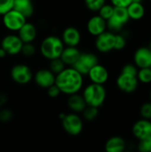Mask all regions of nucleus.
I'll list each match as a JSON object with an SVG mask.
<instances>
[{
  "instance_id": "17",
  "label": "nucleus",
  "mask_w": 151,
  "mask_h": 152,
  "mask_svg": "<svg viewBox=\"0 0 151 152\" xmlns=\"http://www.w3.org/2000/svg\"><path fill=\"white\" fill-rule=\"evenodd\" d=\"M88 32L94 37H97L106 31L107 21L102 19L100 15H94L89 19L86 25Z\"/></svg>"
},
{
  "instance_id": "33",
  "label": "nucleus",
  "mask_w": 151,
  "mask_h": 152,
  "mask_svg": "<svg viewBox=\"0 0 151 152\" xmlns=\"http://www.w3.org/2000/svg\"><path fill=\"white\" fill-rule=\"evenodd\" d=\"M20 53L25 56V57H31L35 54L36 53V48L32 43H25L22 45Z\"/></svg>"
},
{
  "instance_id": "40",
  "label": "nucleus",
  "mask_w": 151,
  "mask_h": 152,
  "mask_svg": "<svg viewBox=\"0 0 151 152\" xmlns=\"http://www.w3.org/2000/svg\"><path fill=\"white\" fill-rule=\"evenodd\" d=\"M133 2H135V3H142L143 0H133Z\"/></svg>"
},
{
  "instance_id": "16",
  "label": "nucleus",
  "mask_w": 151,
  "mask_h": 152,
  "mask_svg": "<svg viewBox=\"0 0 151 152\" xmlns=\"http://www.w3.org/2000/svg\"><path fill=\"white\" fill-rule=\"evenodd\" d=\"M61 40L66 46H77L81 41V33L76 27H68L62 32Z\"/></svg>"
},
{
  "instance_id": "3",
  "label": "nucleus",
  "mask_w": 151,
  "mask_h": 152,
  "mask_svg": "<svg viewBox=\"0 0 151 152\" xmlns=\"http://www.w3.org/2000/svg\"><path fill=\"white\" fill-rule=\"evenodd\" d=\"M82 95L87 106H92L99 109L105 102L107 92L103 85L92 83L85 88Z\"/></svg>"
},
{
  "instance_id": "11",
  "label": "nucleus",
  "mask_w": 151,
  "mask_h": 152,
  "mask_svg": "<svg viewBox=\"0 0 151 152\" xmlns=\"http://www.w3.org/2000/svg\"><path fill=\"white\" fill-rule=\"evenodd\" d=\"M117 88L126 94H132L135 92L139 86V81L136 76L129 75L125 73H120L117 78Z\"/></svg>"
},
{
  "instance_id": "1",
  "label": "nucleus",
  "mask_w": 151,
  "mask_h": 152,
  "mask_svg": "<svg viewBox=\"0 0 151 152\" xmlns=\"http://www.w3.org/2000/svg\"><path fill=\"white\" fill-rule=\"evenodd\" d=\"M83 75L73 67L65 68L55 77V85L61 93L71 95L80 91L83 86Z\"/></svg>"
},
{
  "instance_id": "44",
  "label": "nucleus",
  "mask_w": 151,
  "mask_h": 152,
  "mask_svg": "<svg viewBox=\"0 0 151 152\" xmlns=\"http://www.w3.org/2000/svg\"><path fill=\"white\" fill-rule=\"evenodd\" d=\"M0 20H1V16H0Z\"/></svg>"
},
{
  "instance_id": "34",
  "label": "nucleus",
  "mask_w": 151,
  "mask_h": 152,
  "mask_svg": "<svg viewBox=\"0 0 151 152\" xmlns=\"http://www.w3.org/2000/svg\"><path fill=\"white\" fill-rule=\"evenodd\" d=\"M138 69H139L136 67V65L134 63H127L122 68L121 72L125 73V74H129V75H133V76L137 77Z\"/></svg>"
},
{
  "instance_id": "45",
  "label": "nucleus",
  "mask_w": 151,
  "mask_h": 152,
  "mask_svg": "<svg viewBox=\"0 0 151 152\" xmlns=\"http://www.w3.org/2000/svg\"><path fill=\"white\" fill-rule=\"evenodd\" d=\"M150 68H151V67H150Z\"/></svg>"
},
{
  "instance_id": "22",
  "label": "nucleus",
  "mask_w": 151,
  "mask_h": 152,
  "mask_svg": "<svg viewBox=\"0 0 151 152\" xmlns=\"http://www.w3.org/2000/svg\"><path fill=\"white\" fill-rule=\"evenodd\" d=\"M68 106L75 113H78V112H83V110L86 108L87 105L83 95L77 93L69 95L68 99Z\"/></svg>"
},
{
  "instance_id": "28",
  "label": "nucleus",
  "mask_w": 151,
  "mask_h": 152,
  "mask_svg": "<svg viewBox=\"0 0 151 152\" xmlns=\"http://www.w3.org/2000/svg\"><path fill=\"white\" fill-rule=\"evenodd\" d=\"M85 4L90 11L98 12L106 4V0H85Z\"/></svg>"
},
{
  "instance_id": "15",
  "label": "nucleus",
  "mask_w": 151,
  "mask_h": 152,
  "mask_svg": "<svg viewBox=\"0 0 151 152\" xmlns=\"http://www.w3.org/2000/svg\"><path fill=\"white\" fill-rule=\"evenodd\" d=\"M88 77L92 83L98 85H104L109 79V71L103 65L98 63L93 66L88 72Z\"/></svg>"
},
{
  "instance_id": "32",
  "label": "nucleus",
  "mask_w": 151,
  "mask_h": 152,
  "mask_svg": "<svg viewBox=\"0 0 151 152\" xmlns=\"http://www.w3.org/2000/svg\"><path fill=\"white\" fill-rule=\"evenodd\" d=\"M14 0H0V16L13 9Z\"/></svg>"
},
{
  "instance_id": "25",
  "label": "nucleus",
  "mask_w": 151,
  "mask_h": 152,
  "mask_svg": "<svg viewBox=\"0 0 151 152\" xmlns=\"http://www.w3.org/2000/svg\"><path fill=\"white\" fill-rule=\"evenodd\" d=\"M137 79L139 83L150 84L151 83V68L139 69L137 73Z\"/></svg>"
},
{
  "instance_id": "6",
  "label": "nucleus",
  "mask_w": 151,
  "mask_h": 152,
  "mask_svg": "<svg viewBox=\"0 0 151 152\" xmlns=\"http://www.w3.org/2000/svg\"><path fill=\"white\" fill-rule=\"evenodd\" d=\"M99 63V59L93 53H81L76 63L72 66L81 75H87L90 69Z\"/></svg>"
},
{
  "instance_id": "23",
  "label": "nucleus",
  "mask_w": 151,
  "mask_h": 152,
  "mask_svg": "<svg viewBox=\"0 0 151 152\" xmlns=\"http://www.w3.org/2000/svg\"><path fill=\"white\" fill-rule=\"evenodd\" d=\"M126 9H127V12H128L130 20H134L142 19L146 12L145 7L142 4V3L133 2L126 7Z\"/></svg>"
},
{
  "instance_id": "31",
  "label": "nucleus",
  "mask_w": 151,
  "mask_h": 152,
  "mask_svg": "<svg viewBox=\"0 0 151 152\" xmlns=\"http://www.w3.org/2000/svg\"><path fill=\"white\" fill-rule=\"evenodd\" d=\"M126 46V38L124 35L116 34L115 36V46L114 50L121 51Z\"/></svg>"
},
{
  "instance_id": "43",
  "label": "nucleus",
  "mask_w": 151,
  "mask_h": 152,
  "mask_svg": "<svg viewBox=\"0 0 151 152\" xmlns=\"http://www.w3.org/2000/svg\"><path fill=\"white\" fill-rule=\"evenodd\" d=\"M124 152H132V151H126V150H125Z\"/></svg>"
},
{
  "instance_id": "12",
  "label": "nucleus",
  "mask_w": 151,
  "mask_h": 152,
  "mask_svg": "<svg viewBox=\"0 0 151 152\" xmlns=\"http://www.w3.org/2000/svg\"><path fill=\"white\" fill-rule=\"evenodd\" d=\"M55 75L49 69H41L33 75V78L36 84L41 87L47 89L55 84Z\"/></svg>"
},
{
  "instance_id": "8",
  "label": "nucleus",
  "mask_w": 151,
  "mask_h": 152,
  "mask_svg": "<svg viewBox=\"0 0 151 152\" xmlns=\"http://www.w3.org/2000/svg\"><path fill=\"white\" fill-rule=\"evenodd\" d=\"M11 77L15 83L19 85H26L32 80L33 73L28 65L19 63L12 68Z\"/></svg>"
},
{
  "instance_id": "13",
  "label": "nucleus",
  "mask_w": 151,
  "mask_h": 152,
  "mask_svg": "<svg viewBox=\"0 0 151 152\" xmlns=\"http://www.w3.org/2000/svg\"><path fill=\"white\" fill-rule=\"evenodd\" d=\"M132 133L138 141L151 137V120L143 118L137 120L133 125Z\"/></svg>"
},
{
  "instance_id": "7",
  "label": "nucleus",
  "mask_w": 151,
  "mask_h": 152,
  "mask_svg": "<svg viewBox=\"0 0 151 152\" xmlns=\"http://www.w3.org/2000/svg\"><path fill=\"white\" fill-rule=\"evenodd\" d=\"M62 127L70 135H78L83 130V121L76 113L66 114L61 119Z\"/></svg>"
},
{
  "instance_id": "38",
  "label": "nucleus",
  "mask_w": 151,
  "mask_h": 152,
  "mask_svg": "<svg viewBox=\"0 0 151 152\" xmlns=\"http://www.w3.org/2000/svg\"><path fill=\"white\" fill-rule=\"evenodd\" d=\"M7 102V96L4 94H0V107Z\"/></svg>"
},
{
  "instance_id": "19",
  "label": "nucleus",
  "mask_w": 151,
  "mask_h": 152,
  "mask_svg": "<svg viewBox=\"0 0 151 152\" xmlns=\"http://www.w3.org/2000/svg\"><path fill=\"white\" fill-rule=\"evenodd\" d=\"M81 52L77 46H65L60 58L66 66L72 67L79 58Z\"/></svg>"
},
{
  "instance_id": "39",
  "label": "nucleus",
  "mask_w": 151,
  "mask_h": 152,
  "mask_svg": "<svg viewBox=\"0 0 151 152\" xmlns=\"http://www.w3.org/2000/svg\"><path fill=\"white\" fill-rule=\"evenodd\" d=\"M7 55V53H6V52L0 46V59H3V58H4L5 56Z\"/></svg>"
},
{
  "instance_id": "42",
  "label": "nucleus",
  "mask_w": 151,
  "mask_h": 152,
  "mask_svg": "<svg viewBox=\"0 0 151 152\" xmlns=\"http://www.w3.org/2000/svg\"><path fill=\"white\" fill-rule=\"evenodd\" d=\"M150 49L151 50V40H150Z\"/></svg>"
},
{
  "instance_id": "5",
  "label": "nucleus",
  "mask_w": 151,
  "mask_h": 152,
  "mask_svg": "<svg viewBox=\"0 0 151 152\" xmlns=\"http://www.w3.org/2000/svg\"><path fill=\"white\" fill-rule=\"evenodd\" d=\"M4 26L11 31H19V29L27 22V18L14 9L10 10L2 15Z\"/></svg>"
},
{
  "instance_id": "37",
  "label": "nucleus",
  "mask_w": 151,
  "mask_h": 152,
  "mask_svg": "<svg viewBox=\"0 0 151 152\" xmlns=\"http://www.w3.org/2000/svg\"><path fill=\"white\" fill-rule=\"evenodd\" d=\"M111 4L115 7H127L133 0H110Z\"/></svg>"
},
{
  "instance_id": "21",
  "label": "nucleus",
  "mask_w": 151,
  "mask_h": 152,
  "mask_svg": "<svg viewBox=\"0 0 151 152\" xmlns=\"http://www.w3.org/2000/svg\"><path fill=\"white\" fill-rule=\"evenodd\" d=\"M13 9L27 19L31 17L34 13V4L31 0H14Z\"/></svg>"
},
{
  "instance_id": "10",
  "label": "nucleus",
  "mask_w": 151,
  "mask_h": 152,
  "mask_svg": "<svg viewBox=\"0 0 151 152\" xmlns=\"http://www.w3.org/2000/svg\"><path fill=\"white\" fill-rule=\"evenodd\" d=\"M23 45V42L20 40L18 35L10 34L3 37L0 46L9 55H16L20 53Z\"/></svg>"
},
{
  "instance_id": "14",
  "label": "nucleus",
  "mask_w": 151,
  "mask_h": 152,
  "mask_svg": "<svg viewBox=\"0 0 151 152\" xmlns=\"http://www.w3.org/2000/svg\"><path fill=\"white\" fill-rule=\"evenodd\" d=\"M133 63L138 69L150 68L151 67V50L150 47H139L133 54Z\"/></svg>"
},
{
  "instance_id": "20",
  "label": "nucleus",
  "mask_w": 151,
  "mask_h": 152,
  "mask_svg": "<svg viewBox=\"0 0 151 152\" xmlns=\"http://www.w3.org/2000/svg\"><path fill=\"white\" fill-rule=\"evenodd\" d=\"M105 152H124L126 150L125 140L118 135L109 138L105 143Z\"/></svg>"
},
{
  "instance_id": "9",
  "label": "nucleus",
  "mask_w": 151,
  "mask_h": 152,
  "mask_svg": "<svg viewBox=\"0 0 151 152\" xmlns=\"http://www.w3.org/2000/svg\"><path fill=\"white\" fill-rule=\"evenodd\" d=\"M115 36L116 34L111 31H104L101 35L96 37L95 47L102 53H107L114 50L115 46Z\"/></svg>"
},
{
  "instance_id": "2",
  "label": "nucleus",
  "mask_w": 151,
  "mask_h": 152,
  "mask_svg": "<svg viewBox=\"0 0 151 152\" xmlns=\"http://www.w3.org/2000/svg\"><path fill=\"white\" fill-rule=\"evenodd\" d=\"M65 45L61 37L51 35L43 39L40 44V53L47 60L60 58Z\"/></svg>"
},
{
  "instance_id": "36",
  "label": "nucleus",
  "mask_w": 151,
  "mask_h": 152,
  "mask_svg": "<svg viewBox=\"0 0 151 152\" xmlns=\"http://www.w3.org/2000/svg\"><path fill=\"white\" fill-rule=\"evenodd\" d=\"M60 94H61V91L55 84L47 88V94L51 98H56L57 96L60 95Z\"/></svg>"
},
{
  "instance_id": "27",
  "label": "nucleus",
  "mask_w": 151,
  "mask_h": 152,
  "mask_svg": "<svg viewBox=\"0 0 151 152\" xmlns=\"http://www.w3.org/2000/svg\"><path fill=\"white\" fill-rule=\"evenodd\" d=\"M83 116L84 118L88 121H93L97 118L99 115V109L92 106H86V108L83 110Z\"/></svg>"
},
{
  "instance_id": "29",
  "label": "nucleus",
  "mask_w": 151,
  "mask_h": 152,
  "mask_svg": "<svg viewBox=\"0 0 151 152\" xmlns=\"http://www.w3.org/2000/svg\"><path fill=\"white\" fill-rule=\"evenodd\" d=\"M140 115L142 118L151 120V102H144L140 108Z\"/></svg>"
},
{
  "instance_id": "30",
  "label": "nucleus",
  "mask_w": 151,
  "mask_h": 152,
  "mask_svg": "<svg viewBox=\"0 0 151 152\" xmlns=\"http://www.w3.org/2000/svg\"><path fill=\"white\" fill-rule=\"evenodd\" d=\"M138 152H151V137L140 140L137 144Z\"/></svg>"
},
{
  "instance_id": "35",
  "label": "nucleus",
  "mask_w": 151,
  "mask_h": 152,
  "mask_svg": "<svg viewBox=\"0 0 151 152\" xmlns=\"http://www.w3.org/2000/svg\"><path fill=\"white\" fill-rule=\"evenodd\" d=\"M12 118V112L8 109H4L0 111V121L8 122Z\"/></svg>"
},
{
  "instance_id": "26",
  "label": "nucleus",
  "mask_w": 151,
  "mask_h": 152,
  "mask_svg": "<svg viewBox=\"0 0 151 152\" xmlns=\"http://www.w3.org/2000/svg\"><path fill=\"white\" fill-rule=\"evenodd\" d=\"M114 9H115V6H113L111 4H105L99 11V14L102 19H104L106 21L113 15V12H114Z\"/></svg>"
},
{
  "instance_id": "41",
  "label": "nucleus",
  "mask_w": 151,
  "mask_h": 152,
  "mask_svg": "<svg viewBox=\"0 0 151 152\" xmlns=\"http://www.w3.org/2000/svg\"><path fill=\"white\" fill-rule=\"evenodd\" d=\"M150 102H151V89H150Z\"/></svg>"
},
{
  "instance_id": "24",
  "label": "nucleus",
  "mask_w": 151,
  "mask_h": 152,
  "mask_svg": "<svg viewBox=\"0 0 151 152\" xmlns=\"http://www.w3.org/2000/svg\"><path fill=\"white\" fill-rule=\"evenodd\" d=\"M65 68H66V65L64 64V62L61 61V58H56V59L50 60L49 69H50L55 76L58 75L59 73H61Z\"/></svg>"
},
{
  "instance_id": "4",
  "label": "nucleus",
  "mask_w": 151,
  "mask_h": 152,
  "mask_svg": "<svg viewBox=\"0 0 151 152\" xmlns=\"http://www.w3.org/2000/svg\"><path fill=\"white\" fill-rule=\"evenodd\" d=\"M130 18L125 7H115L113 15L107 20V28L113 33L120 32L127 24Z\"/></svg>"
},
{
  "instance_id": "18",
  "label": "nucleus",
  "mask_w": 151,
  "mask_h": 152,
  "mask_svg": "<svg viewBox=\"0 0 151 152\" xmlns=\"http://www.w3.org/2000/svg\"><path fill=\"white\" fill-rule=\"evenodd\" d=\"M18 36L20 40L25 43H32L36 36H37V29L36 26L30 22H26L18 31Z\"/></svg>"
}]
</instances>
